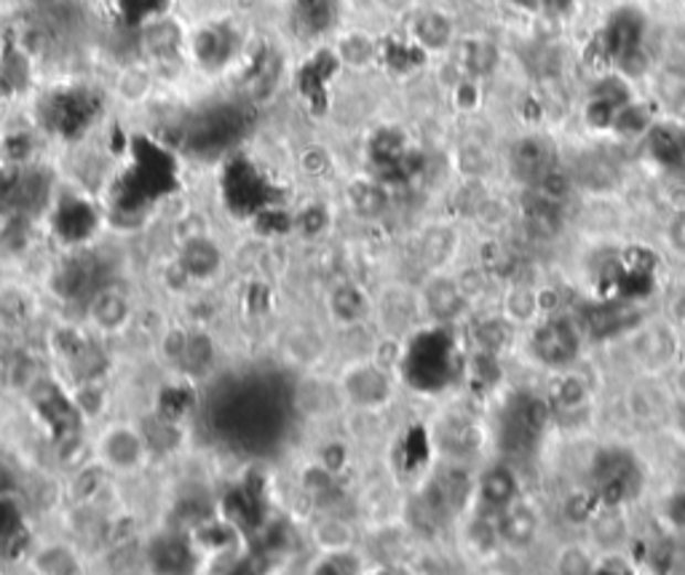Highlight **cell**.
Instances as JSON below:
<instances>
[{
	"label": "cell",
	"mask_w": 685,
	"mask_h": 575,
	"mask_svg": "<svg viewBox=\"0 0 685 575\" xmlns=\"http://www.w3.org/2000/svg\"><path fill=\"white\" fill-rule=\"evenodd\" d=\"M530 351L538 362L551 370H566L579 359L581 334L568 319L541 321L530 334Z\"/></svg>",
	"instance_id": "obj_1"
},
{
	"label": "cell",
	"mask_w": 685,
	"mask_h": 575,
	"mask_svg": "<svg viewBox=\"0 0 685 575\" xmlns=\"http://www.w3.org/2000/svg\"><path fill=\"white\" fill-rule=\"evenodd\" d=\"M477 496L487 514L496 517L498 511L509 509L512 503H517L519 498H523L517 471L506 464H496L491 466V469H485L477 482Z\"/></svg>",
	"instance_id": "obj_2"
},
{
	"label": "cell",
	"mask_w": 685,
	"mask_h": 575,
	"mask_svg": "<svg viewBox=\"0 0 685 575\" xmlns=\"http://www.w3.org/2000/svg\"><path fill=\"white\" fill-rule=\"evenodd\" d=\"M496 528H498V541L504 543V546L514 549V552H523V549L533 546V541L538 539L541 520H538V511L519 498V501L512 503L509 509L498 511Z\"/></svg>",
	"instance_id": "obj_3"
},
{
	"label": "cell",
	"mask_w": 685,
	"mask_h": 575,
	"mask_svg": "<svg viewBox=\"0 0 685 575\" xmlns=\"http://www.w3.org/2000/svg\"><path fill=\"white\" fill-rule=\"evenodd\" d=\"M410 35L423 54H445L455 46V22L447 11L426 9L415 17Z\"/></svg>",
	"instance_id": "obj_4"
},
{
	"label": "cell",
	"mask_w": 685,
	"mask_h": 575,
	"mask_svg": "<svg viewBox=\"0 0 685 575\" xmlns=\"http://www.w3.org/2000/svg\"><path fill=\"white\" fill-rule=\"evenodd\" d=\"M455 62L463 67V73L472 75V78H487L498 71L500 65V52L496 43L491 38L472 35V38H461L459 41V54H455Z\"/></svg>",
	"instance_id": "obj_5"
},
{
	"label": "cell",
	"mask_w": 685,
	"mask_h": 575,
	"mask_svg": "<svg viewBox=\"0 0 685 575\" xmlns=\"http://www.w3.org/2000/svg\"><path fill=\"white\" fill-rule=\"evenodd\" d=\"M509 161H512V172H517L519 180L536 182V177L549 167V150L541 137L525 135L512 145Z\"/></svg>",
	"instance_id": "obj_6"
},
{
	"label": "cell",
	"mask_w": 685,
	"mask_h": 575,
	"mask_svg": "<svg viewBox=\"0 0 685 575\" xmlns=\"http://www.w3.org/2000/svg\"><path fill=\"white\" fill-rule=\"evenodd\" d=\"M544 311V292L530 284H514L504 295V319L509 324H533Z\"/></svg>",
	"instance_id": "obj_7"
},
{
	"label": "cell",
	"mask_w": 685,
	"mask_h": 575,
	"mask_svg": "<svg viewBox=\"0 0 685 575\" xmlns=\"http://www.w3.org/2000/svg\"><path fill=\"white\" fill-rule=\"evenodd\" d=\"M426 300L436 311V316H455L463 306H466L468 297L463 295L459 281L440 276V279L431 281V287L426 289Z\"/></svg>",
	"instance_id": "obj_8"
},
{
	"label": "cell",
	"mask_w": 685,
	"mask_h": 575,
	"mask_svg": "<svg viewBox=\"0 0 685 575\" xmlns=\"http://www.w3.org/2000/svg\"><path fill=\"white\" fill-rule=\"evenodd\" d=\"M455 249H459V233L453 227H431L423 238V257L431 268H442L453 260Z\"/></svg>",
	"instance_id": "obj_9"
},
{
	"label": "cell",
	"mask_w": 685,
	"mask_h": 575,
	"mask_svg": "<svg viewBox=\"0 0 685 575\" xmlns=\"http://www.w3.org/2000/svg\"><path fill=\"white\" fill-rule=\"evenodd\" d=\"M573 185L576 180L570 177L566 169H557V167H549L544 169L541 174L536 177V182H533V188H536L538 199L544 201H551V204H562V201L568 199L570 193H573Z\"/></svg>",
	"instance_id": "obj_10"
},
{
	"label": "cell",
	"mask_w": 685,
	"mask_h": 575,
	"mask_svg": "<svg viewBox=\"0 0 685 575\" xmlns=\"http://www.w3.org/2000/svg\"><path fill=\"white\" fill-rule=\"evenodd\" d=\"M613 67H616V73L621 75L624 81H640L645 78V75L651 73V54L649 49L640 43V46H632L626 49V52L616 54V60H613Z\"/></svg>",
	"instance_id": "obj_11"
},
{
	"label": "cell",
	"mask_w": 685,
	"mask_h": 575,
	"mask_svg": "<svg viewBox=\"0 0 685 575\" xmlns=\"http://www.w3.org/2000/svg\"><path fill=\"white\" fill-rule=\"evenodd\" d=\"M376 54H378V46L370 35L351 33L348 38H342L340 56H342V62H348V65L359 67L361 71V67H367L372 60H376Z\"/></svg>",
	"instance_id": "obj_12"
},
{
	"label": "cell",
	"mask_w": 685,
	"mask_h": 575,
	"mask_svg": "<svg viewBox=\"0 0 685 575\" xmlns=\"http://www.w3.org/2000/svg\"><path fill=\"white\" fill-rule=\"evenodd\" d=\"M482 97H485V94H482V81L472 78V75H466V78H463L461 84L450 92V99H453L455 110H461V113L477 110V107L482 105Z\"/></svg>",
	"instance_id": "obj_13"
},
{
	"label": "cell",
	"mask_w": 685,
	"mask_h": 575,
	"mask_svg": "<svg viewBox=\"0 0 685 575\" xmlns=\"http://www.w3.org/2000/svg\"><path fill=\"white\" fill-rule=\"evenodd\" d=\"M154 560H156V567L164 575H180L188 565V552H186V546H180V543H164V546L156 552Z\"/></svg>",
	"instance_id": "obj_14"
},
{
	"label": "cell",
	"mask_w": 685,
	"mask_h": 575,
	"mask_svg": "<svg viewBox=\"0 0 685 575\" xmlns=\"http://www.w3.org/2000/svg\"><path fill=\"white\" fill-rule=\"evenodd\" d=\"M116 86L126 99H131V103H135V99H143L145 94L150 92V75L145 71H139V67H129V71L120 73Z\"/></svg>",
	"instance_id": "obj_15"
},
{
	"label": "cell",
	"mask_w": 685,
	"mask_h": 575,
	"mask_svg": "<svg viewBox=\"0 0 685 575\" xmlns=\"http://www.w3.org/2000/svg\"><path fill=\"white\" fill-rule=\"evenodd\" d=\"M664 244L675 257L685 260V210H675L664 225Z\"/></svg>",
	"instance_id": "obj_16"
},
{
	"label": "cell",
	"mask_w": 685,
	"mask_h": 575,
	"mask_svg": "<svg viewBox=\"0 0 685 575\" xmlns=\"http://www.w3.org/2000/svg\"><path fill=\"white\" fill-rule=\"evenodd\" d=\"M19 528V514L9 501H0V541H11Z\"/></svg>",
	"instance_id": "obj_17"
},
{
	"label": "cell",
	"mask_w": 685,
	"mask_h": 575,
	"mask_svg": "<svg viewBox=\"0 0 685 575\" xmlns=\"http://www.w3.org/2000/svg\"><path fill=\"white\" fill-rule=\"evenodd\" d=\"M506 3H509L514 11H519V14H525V17H538V14H544V11L551 9V0H506Z\"/></svg>",
	"instance_id": "obj_18"
},
{
	"label": "cell",
	"mask_w": 685,
	"mask_h": 575,
	"mask_svg": "<svg viewBox=\"0 0 685 575\" xmlns=\"http://www.w3.org/2000/svg\"><path fill=\"white\" fill-rule=\"evenodd\" d=\"M314 575H354V571H351V565H348L346 560L335 557V560H327L325 565L316 567Z\"/></svg>",
	"instance_id": "obj_19"
},
{
	"label": "cell",
	"mask_w": 685,
	"mask_h": 575,
	"mask_svg": "<svg viewBox=\"0 0 685 575\" xmlns=\"http://www.w3.org/2000/svg\"><path fill=\"white\" fill-rule=\"evenodd\" d=\"M376 3L383 11H389V14H404V11H410L412 6H415V0H376Z\"/></svg>",
	"instance_id": "obj_20"
},
{
	"label": "cell",
	"mask_w": 685,
	"mask_h": 575,
	"mask_svg": "<svg viewBox=\"0 0 685 575\" xmlns=\"http://www.w3.org/2000/svg\"><path fill=\"white\" fill-rule=\"evenodd\" d=\"M477 3H482V6H500V3H506V0H477Z\"/></svg>",
	"instance_id": "obj_21"
},
{
	"label": "cell",
	"mask_w": 685,
	"mask_h": 575,
	"mask_svg": "<svg viewBox=\"0 0 685 575\" xmlns=\"http://www.w3.org/2000/svg\"><path fill=\"white\" fill-rule=\"evenodd\" d=\"M683 105H685V88H683Z\"/></svg>",
	"instance_id": "obj_22"
}]
</instances>
